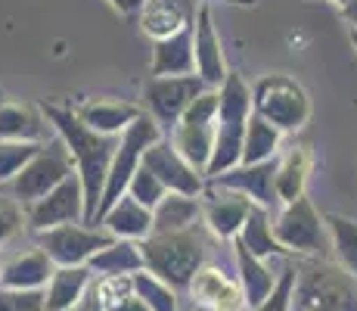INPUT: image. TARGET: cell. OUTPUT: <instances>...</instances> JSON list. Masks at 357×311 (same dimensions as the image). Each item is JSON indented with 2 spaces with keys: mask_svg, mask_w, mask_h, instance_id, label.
<instances>
[{
  "mask_svg": "<svg viewBox=\"0 0 357 311\" xmlns=\"http://www.w3.org/2000/svg\"><path fill=\"white\" fill-rule=\"evenodd\" d=\"M40 113L50 122V128L63 137V143L75 159V171H78L81 187H84V224L97 227V212L102 203V190H106L109 165H112V156L119 150V137L87 128L78 119V113L56 106V103H44Z\"/></svg>",
  "mask_w": 357,
  "mask_h": 311,
  "instance_id": "cell-1",
  "label": "cell"
},
{
  "mask_svg": "<svg viewBox=\"0 0 357 311\" xmlns=\"http://www.w3.org/2000/svg\"><path fill=\"white\" fill-rule=\"evenodd\" d=\"M140 246L146 268L174 289H187L199 274V268L205 265V243L196 233V227L174 233H153Z\"/></svg>",
  "mask_w": 357,
  "mask_h": 311,
  "instance_id": "cell-2",
  "label": "cell"
},
{
  "mask_svg": "<svg viewBox=\"0 0 357 311\" xmlns=\"http://www.w3.org/2000/svg\"><path fill=\"white\" fill-rule=\"evenodd\" d=\"M155 140H162V124L149 113H143L140 119L119 137V150H115L112 165H109V178H106V190H102V203H100V212H97V224L128 193L130 178L137 175V168L143 165V156H146V150L153 147Z\"/></svg>",
  "mask_w": 357,
  "mask_h": 311,
  "instance_id": "cell-3",
  "label": "cell"
},
{
  "mask_svg": "<svg viewBox=\"0 0 357 311\" xmlns=\"http://www.w3.org/2000/svg\"><path fill=\"white\" fill-rule=\"evenodd\" d=\"M252 100H255V113L271 124H277L283 134H295L311 119V100L307 91L289 75H264L255 87H252Z\"/></svg>",
  "mask_w": 357,
  "mask_h": 311,
  "instance_id": "cell-4",
  "label": "cell"
},
{
  "mask_svg": "<svg viewBox=\"0 0 357 311\" xmlns=\"http://www.w3.org/2000/svg\"><path fill=\"white\" fill-rule=\"evenodd\" d=\"M75 175V159L68 153V147L63 143V137L44 143L38 150V156L13 178V199H19L22 205L38 203L40 196H47L50 190H56L66 178Z\"/></svg>",
  "mask_w": 357,
  "mask_h": 311,
  "instance_id": "cell-5",
  "label": "cell"
},
{
  "mask_svg": "<svg viewBox=\"0 0 357 311\" xmlns=\"http://www.w3.org/2000/svg\"><path fill=\"white\" fill-rule=\"evenodd\" d=\"M115 237L106 227H93V224H84V221H72V224H59L38 233V246L47 249V255L56 261V268L87 265Z\"/></svg>",
  "mask_w": 357,
  "mask_h": 311,
  "instance_id": "cell-6",
  "label": "cell"
},
{
  "mask_svg": "<svg viewBox=\"0 0 357 311\" xmlns=\"http://www.w3.org/2000/svg\"><path fill=\"white\" fill-rule=\"evenodd\" d=\"M205 87L208 85L199 75H149L143 85V103L162 128H177L187 106Z\"/></svg>",
  "mask_w": 357,
  "mask_h": 311,
  "instance_id": "cell-7",
  "label": "cell"
},
{
  "mask_svg": "<svg viewBox=\"0 0 357 311\" xmlns=\"http://www.w3.org/2000/svg\"><path fill=\"white\" fill-rule=\"evenodd\" d=\"M273 233L283 243L286 252L298 255H317L326 243V218L314 209L307 196H298L292 203H283V212L273 221Z\"/></svg>",
  "mask_w": 357,
  "mask_h": 311,
  "instance_id": "cell-8",
  "label": "cell"
},
{
  "mask_svg": "<svg viewBox=\"0 0 357 311\" xmlns=\"http://www.w3.org/2000/svg\"><path fill=\"white\" fill-rule=\"evenodd\" d=\"M301 280L298 311H357V287L345 268L314 265Z\"/></svg>",
  "mask_w": 357,
  "mask_h": 311,
  "instance_id": "cell-9",
  "label": "cell"
},
{
  "mask_svg": "<svg viewBox=\"0 0 357 311\" xmlns=\"http://www.w3.org/2000/svg\"><path fill=\"white\" fill-rule=\"evenodd\" d=\"M202 221L218 240H236L243 231L249 212L255 209V199L245 196L243 190L208 181L202 190Z\"/></svg>",
  "mask_w": 357,
  "mask_h": 311,
  "instance_id": "cell-10",
  "label": "cell"
},
{
  "mask_svg": "<svg viewBox=\"0 0 357 311\" xmlns=\"http://www.w3.org/2000/svg\"><path fill=\"white\" fill-rule=\"evenodd\" d=\"M25 215H29V227L34 233H44L59 224H72V221H84V187H81L78 171L66 178L56 190L31 203Z\"/></svg>",
  "mask_w": 357,
  "mask_h": 311,
  "instance_id": "cell-11",
  "label": "cell"
},
{
  "mask_svg": "<svg viewBox=\"0 0 357 311\" xmlns=\"http://www.w3.org/2000/svg\"><path fill=\"white\" fill-rule=\"evenodd\" d=\"M143 165H146L153 175H159V181L168 187L171 193H187V196H202L205 190V175L199 168L187 162L177 147L171 140H155L153 147L143 156Z\"/></svg>",
  "mask_w": 357,
  "mask_h": 311,
  "instance_id": "cell-12",
  "label": "cell"
},
{
  "mask_svg": "<svg viewBox=\"0 0 357 311\" xmlns=\"http://www.w3.org/2000/svg\"><path fill=\"white\" fill-rule=\"evenodd\" d=\"M187 293L193 299V305L205 311H245L249 308L239 277H230L227 271H221L215 265L199 268V274L187 287Z\"/></svg>",
  "mask_w": 357,
  "mask_h": 311,
  "instance_id": "cell-13",
  "label": "cell"
},
{
  "mask_svg": "<svg viewBox=\"0 0 357 311\" xmlns=\"http://www.w3.org/2000/svg\"><path fill=\"white\" fill-rule=\"evenodd\" d=\"M193 50H196V75L208 87H221L227 81V62H224V47L211 25L208 3H199L193 19Z\"/></svg>",
  "mask_w": 357,
  "mask_h": 311,
  "instance_id": "cell-14",
  "label": "cell"
},
{
  "mask_svg": "<svg viewBox=\"0 0 357 311\" xmlns=\"http://www.w3.org/2000/svg\"><path fill=\"white\" fill-rule=\"evenodd\" d=\"M56 261L47 255V249L34 246L25 252H16L10 259L0 261V287L10 289H47Z\"/></svg>",
  "mask_w": 357,
  "mask_h": 311,
  "instance_id": "cell-15",
  "label": "cell"
},
{
  "mask_svg": "<svg viewBox=\"0 0 357 311\" xmlns=\"http://www.w3.org/2000/svg\"><path fill=\"white\" fill-rule=\"evenodd\" d=\"M277 165H280V159H267V162H258V165H236V168L224 171L221 178H215V184L243 190L245 196L255 199V205L271 209L273 203H280V196H277Z\"/></svg>",
  "mask_w": 357,
  "mask_h": 311,
  "instance_id": "cell-16",
  "label": "cell"
},
{
  "mask_svg": "<svg viewBox=\"0 0 357 311\" xmlns=\"http://www.w3.org/2000/svg\"><path fill=\"white\" fill-rule=\"evenodd\" d=\"M196 10V0H146L140 13V29L153 41L171 38V34L193 25Z\"/></svg>",
  "mask_w": 357,
  "mask_h": 311,
  "instance_id": "cell-17",
  "label": "cell"
},
{
  "mask_svg": "<svg viewBox=\"0 0 357 311\" xmlns=\"http://www.w3.org/2000/svg\"><path fill=\"white\" fill-rule=\"evenodd\" d=\"M97 283V274L87 265H72V268H56L50 283H47V311H75L81 305L87 293Z\"/></svg>",
  "mask_w": 357,
  "mask_h": 311,
  "instance_id": "cell-18",
  "label": "cell"
},
{
  "mask_svg": "<svg viewBox=\"0 0 357 311\" xmlns=\"http://www.w3.org/2000/svg\"><path fill=\"white\" fill-rule=\"evenodd\" d=\"M100 224L119 240H137V243H143L146 237H153V209H146V205L137 203L130 193H125V196L102 215Z\"/></svg>",
  "mask_w": 357,
  "mask_h": 311,
  "instance_id": "cell-19",
  "label": "cell"
},
{
  "mask_svg": "<svg viewBox=\"0 0 357 311\" xmlns=\"http://www.w3.org/2000/svg\"><path fill=\"white\" fill-rule=\"evenodd\" d=\"M153 75H196V50H193V25L171 38L155 41L153 62H149Z\"/></svg>",
  "mask_w": 357,
  "mask_h": 311,
  "instance_id": "cell-20",
  "label": "cell"
},
{
  "mask_svg": "<svg viewBox=\"0 0 357 311\" xmlns=\"http://www.w3.org/2000/svg\"><path fill=\"white\" fill-rule=\"evenodd\" d=\"M233 259H236V274H239V283H243V293H245L249 308L261 305V302L273 293L280 274H273L271 268H267V261L258 259L255 252H249L239 240H233Z\"/></svg>",
  "mask_w": 357,
  "mask_h": 311,
  "instance_id": "cell-21",
  "label": "cell"
},
{
  "mask_svg": "<svg viewBox=\"0 0 357 311\" xmlns=\"http://www.w3.org/2000/svg\"><path fill=\"white\" fill-rule=\"evenodd\" d=\"M78 119L87 124V128L100 131V134L109 137H121L125 131L140 119V109L130 106V103H119V100H87L84 106L75 109Z\"/></svg>",
  "mask_w": 357,
  "mask_h": 311,
  "instance_id": "cell-22",
  "label": "cell"
},
{
  "mask_svg": "<svg viewBox=\"0 0 357 311\" xmlns=\"http://www.w3.org/2000/svg\"><path fill=\"white\" fill-rule=\"evenodd\" d=\"M97 277H130V274L143 271L146 259H143V246L137 240H119L115 237L106 249H100L91 261H87Z\"/></svg>",
  "mask_w": 357,
  "mask_h": 311,
  "instance_id": "cell-23",
  "label": "cell"
},
{
  "mask_svg": "<svg viewBox=\"0 0 357 311\" xmlns=\"http://www.w3.org/2000/svg\"><path fill=\"white\" fill-rule=\"evenodd\" d=\"M199 218H202V199L168 190V196L153 209V233L190 231Z\"/></svg>",
  "mask_w": 357,
  "mask_h": 311,
  "instance_id": "cell-24",
  "label": "cell"
},
{
  "mask_svg": "<svg viewBox=\"0 0 357 311\" xmlns=\"http://www.w3.org/2000/svg\"><path fill=\"white\" fill-rule=\"evenodd\" d=\"M215 137H218V122L215 124H187L181 122L171 134V143L177 147V153L187 159L193 168H199L205 175L215 153Z\"/></svg>",
  "mask_w": 357,
  "mask_h": 311,
  "instance_id": "cell-25",
  "label": "cell"
},
{
  "mask_svg": "<svg viewBox=\"0 0 357 311\" xmlns=\"http://www.w3.org/2000/svg\"><path fill=\"white\" fill-rule=\"evenodd\" d=\"M47 122L44 113H34L31 106L3 103L0 106V140H31L47 143Z\"/></svg>",
  "mask_w": 357,
  "mask_h": 311,
  "instance_id": "cell-26",
  "label": "cell"
},
{
  "mask_svg": "<svg viewBox=\"0 0 357 311\" xmlns=\"http://www.w3.org/2000/svg\"><path fill=\"white\" fill-rule=\"evenodd\" d=\"M236 240L264 261L273 259V255H289L283 249V243L277 240V233H273V224H271V218H267L264 205H255V209L249 212V218H245V224H243V231H239Z\"/></svg>",
  "mask_w": 357,
  "mask_h": 311,
  "instance_id": "cell-27",
  "label": "cell"
},
{
  "mask_svg": "<svg viewBox=\"0 0 357 311\" xmlns=\"http://www.w3.org/2000/svg\"><path fill=\"white\" fill-rule=\"evenodd\" d=\"M311 175V150L295 147L289 150L277 165V196L280 203H292V199L305 196V184Z\"/></svg>",
  "mask_w": 357,
  "mask_h": 311,
  "instance_id": "cell-28",
  "label": "cell"
},
{
  "mask_svg": "<svg viewBox=\"0 0 357 311\" xmlns=\"http://www.w3.org/2000/svg\"><path fill=\"white\" fill-rule=\"evenodd\" d=\"M283 131L267 119H261L258 113H252L249 124H245V140H243V165H258L267 159H277Z\"/></svg>",
  "mask_w": 357,
  "mask_h": 311,
  "instance_id": "cell-29",
  "label": "cell"
},
{
  "mask_svg": "<svg viewBox=\"0 0 357 311\" xmlns=\"http://www.w3.org/2000/svg\"><path fill=\"white\" fill-rule=\"evenodd\" d=\"M326 231L339 265L357 280V221L345 215H326Z\"/></svg>",
  "mask_w": 357,
  "mask_h": 311,
  "instance_id": "cell-30",
  "label": "cell"
},
{
  "mask_svg": "<svg viewBox=\"0 0 357 311\" xmlns=\"http://www.w3.org/2000/svg\"><path fill=\"white\" fill-rule=\"evenodd\" d=\"M134 293L153 311H177V289L171 283H165L159 274H153L149 268L134 274Z\"/></svg>",
  "mask_w": 357,
  "mask_h": 311,
  "instance_id": "cell-31",
  "label": "cell"
},
{
  "mask_svg": "<svg viewBox=\"0 0 357 311\" xmlns=\"http://www.w3.org/2000/svg\"><path fill=\"white\" fill-rule=\"evenodd\" d=\"M44 143H31V140H0V184L13 181L25 165L38 156V150Z\"/></svg>",
  "mask_w": 357,
  "mask_h": 311,
  "instance_id": "cell-32",
  "label": "cell"
},
{
  "mask_svg": "<svg viewBox=\"0 0 357 311\" xmlns=\"http://www.w3.org/2000/svg\"><path fill=\"white\" fill-rule=\"evenodd\" d=\"M128 193L137 199V203L146 205V209H155V205H159L162 199L168 196V187H165V184L159 181V175H153L146 165H140V168H137V175L130 178Z\"/></svg>",
  "mask_w": 357,
  "mask_h": 311,
  "instance_id": "cell-33",
  "label": "cell"
},
{
  "mask_svg": "<svg viewBox=\"0 0 357 311\" xmlns=\"http://www.w3.org/2000/svg\"><path fill=\"white\" fill-rule=\"evenodd\" d=\"M295 293H298V271L292 265H286L280 271V280L273 287V293L267 296L261 305L249 308V311H292V302H295Z\"/></svg>",
  "mask_w": 357,
  "mask_h": 311,
  "instance_id": "cell-34",
  "label": "cell"
},
{
  "mask_svg": "<svg viewBox=\"0 0 357 311\" xmlns=\"http://www.w3.org/2000/svg\"><path fill=\"white\" fill-rule=\"evenodd\" d=\"M218 109H221V87H205L187 106L181 122L187 124H215L218 122Z\"/></svg>",
  "mask_w": 357,
  "mask_h": 311,
  "instance_id": "cell-35",
  "label": "cell"
},
{
  "mask_svg": "<svg viewBox=\"0 0 357 311\" xmlns=\"http://www.w3.org/2000/svg\"><path fill=\"white\" fill-rule=\"evenodd\" d=\"M0 311H47V296L44 289L0 287Z\"/></svg>",
  "mask_w": 357,
  "mask_h": 311,
  "instance_id": "cell-36",
  "label": "cell"
},
{
  "mask_svg": "<svg viewBox=\"0 0 357 311\" xmlns=\"http://www.w3.org/2000/svg\"><path fill=\"white\" fill-rule=\"evenodd\" d=\"M25 224H29V215L22 212L19 199L0 196V246H6L13 237H19Z\"/></svg>",
  "mask_w": 357,
  "mask_h": 311,
  "instance_id": "cell-37",
  "label": "cell"
},
{
  "mask_svg": "<svg viewBox=\"0 0 357 311\" xmlns=\"http://www.w3.org/2000/svg\"><path fill=\"white\" fill-rule=\"evenodd\" d=\"M106 311H153V308H149L137 293H128L125 299H119V302H112V305H106Z\"/></svg>",
  "mask_w": 357,
  "mask_h": 311,
  "instance_id": "cell-38",
  "label": "cell"
},
{
  "mask_svg": "<svg viewBox=\"0 0 357 311\" xmlns=\"http://www.w3.org/2000/svg\"><path fill=\"white\" fill-rule=\"evenodd\" d=\"M109 3H112L121 16H134V13H143L146 0H109Z\"/></svg>",
  "mask_w": 357,
  "mask_h": 311,
  "instance_id": "cell-39",
  "label": "cell"
},
{
  "mask_svg": "<svg viewBox=\"0 0 357 311\" xmlns=\"http://www.w3.org/2000/svg\"><path fill=\"white\" fill-rule=\"evenodd\" d=\"M75 311H106V305H102V299H100V293H97V283H93V289L81 299V305L75 308Z\"/></svg>",
  "mask_w": 357,
  "mask_h": 311,
  "instance_id": "cell-40",
  "label": "cell"
},
{
  "mask_svg": "<svg viewBox=\"0 0 357 311\" xmlns=\"http://www.w3.org/2000/svg\"><path fill=\"white\" fill-rule=\"evenodd\" d=\"M342 16H345L348 25H351V29L357 31V0H351L348 6H342Z\"/></svg>",
  "mask_w": 357,
  "mask_h": 311,
  "instance_id": "cell-41",
  "label": "cell"
},
{
  "mask_svg": "<svg viewBox=\"0 0 357 311\" xmlns=\"http://www.w3.org/2000/svg\"><path fill=\"white\" fill-rule=\"evenodd\" d=\"M329 3H335V6H348L351 0H329Z\"/></svg>",
  "mask_w": 357,
  "mask_h": 311,
  "instance_id": "cell-42",
  "label": "cell"
},
{
  "mask_svg": "<svg viewBox=\"0 0 357 311\" xmlns=\"http://www.w3.org/2000/svg\"><path fill=\"white\" fill-rule=\"evenodd\" d=\"M351 44H354V50H357V31L351 29Z\"/></svg>",
  "mask_w": 357,
  "mask_h": 311,
  "instance_id": "cell-43",
  "label": "cell"
},
{
  "mask_svg": "<svg viewBox=\"0 0 357 311\" xmlns=\"http://www.w3.org/2000/svg\"><path fill=\"white\" fill-rule=\"evenodd\" d=\"M193 311H196V308H193ZM199 311H205V308H199Z\"/></svg>",
  "mask_w": 357,
  "mask_h": 311,
  "instance_id": "cell-44",
  "label": "cell"
}]
</instances>
